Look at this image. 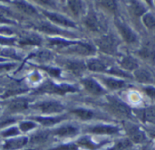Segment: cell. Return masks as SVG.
<instances>
[{"instance_id": "obj_1", "label": "cell", "mask_w": 155, "mask_h": 150, "mask_svg": "<svg viewBox=\"0 0 155 150\" xmlns=\"http://www.w3.org/2000/svg\"><path fill=\"white\" fill-rule=\"evenodd\" d=\"M74 91H76V89L69 84L63 83L58 85L50 81H47L36 90L35 93H54V94L64 95L67 92H74Z\"/></svg>"}, {"instance_id": "obj_2", "label": "cell", "mask_w": 155, "mask_h": 150, "mask_svg": "<svg viewBox=\"0 0 155 150\" xmlns=\"http://www.w3.org/2000/svg\"><path fill=\"white\" fill-rule=\"evenodd\" d=\"M100 50L105 53L113 54L116 51L117 40L113 35H104L96 41Z\"/></svg>"}, {"instance_id": "obj_3", "label": "cell", "mask_w": 155, "mask_h": 150, "mask_svg": "<svg viewBox=\"0 0 155 150\" xmlns=\"http://www.w3.org/2000/svg\"><path fill=\"white\" fill-rule=\"evenodd\" d=\"M115 24H116L121 35L123 36V38L124 39L125 42H127L128 43H135L137 41L136 34L129 27V25H127L125 23H124L120 19H116Z\"/></svg>"}, {"instance_id": "obj_4", "label": "cell", "mask_w": 155, "mask_h": 150, "mask_svg": "<svg viewBox=\"0 0 155 150\" xmlns=\"http://www.w3.org/2000/svg\"><path fill=\"white\" fill-rule=\"evenodd\" d=\"M109 104L113 110L116 112L117 114L123 116V117H130L131 116V110L130 108L122 101L118 100L115 97H109L108 98Z\"/></svg>"}, {"instance_id": "obj_5", "label": "cell", "mask_w": 155, "mask_h": 150, "mask_svg": "<svg viewBox=\"0 0 155 150\" xmlns=\"http://www.w3.org/2000/svg\"><path fill=\"white\" fill-rule=\"evenodd\" d=\"M36 108L39 109L42 112L44 113H56V112H61L64 110V107L59 103L58 101H44L40 102L36 105Z\"/></svg>"}, {"instance_id": "obj_6", "label": "cell", "mask_w": 155, "mask_h": 150, "mask_svg": "<svg viewBox=\"0 0 155 150\" xmlns=\"http://www.w3.org/2000/svg\"><path fill=\"white\" fill-rule=\"evenodd\" d=\"M67 48H68L69 52L82 54V55H89V54H93L95 53L94 48L92 47L90 44L84 43H78V42H75L74 44L68 46Z\"/></svg>"}, {"instance_id": "obj_7", "label": "cell", "mask_w": 155, "mask_h": 150, "mask_svg": "<svg viewBox=\"0 0 155 150\" xmlns=\"http://www.w3.org/2000/svg\"><path fill=\"white\" fill-rule=\"evenodd\" d=\"M126 131L132 141L134 143H143L146 140L145 133L143 130H141L137 126L130 125L126 128Z\"/></svg>"}, {"instance_id": "obj_8", "label": "cell", "mask_w": 155, "mask_h": 150, "mask_svg": "<svg viewBox=\"0 0 155 150\" xmlns=\"http://www.w3.org/2000/svg\"><path fill=\"white\" fill-rule=\"evenodd\" d=\"M85 24L87 25L88 28H90L93 31L95 32H101L104 30V26L100 20V18L94 13H90L86 19H85Z\"/></svg>"}, {"instance_id": "obj_9", "label": "cell", "mask_w": 155, "mask_h": 150, "mask_svg": "<svg viewBox=\"0 0 155 150\" xmlns=\"http://www.w3.org/2000/svg\"><path fill=\"white\" fill-rule=\"evenodd\" d=\"M44 14L53 22H54L55 24L64 25V26H67V27H75V24L72 21H70L69 19H67L66 17L63 16L62 14H56V13H51V12H47L45 11Z\"/></svg>"}, {"instance_id": "obj_10", "label": "cell", "mask_w": 155, "mask_h": 150, "mask_svg": "<svg viewBox=\"0 0 155 150\" xmlns=\"http://www.w3.org/2000/svg\"><path fill=\"white\" fill-rule=\"evenodd\" d=\"M82 83L84 84V86L86 89V91H89L92 94L101 95V94H104V89L94 79H84V80L82 81Z\"/></svg>"}, {"instance_id": "obj_11", "label": "cell", "mask_w": 155, "mask_h": 150, "mask_svg": "<svg viewBox=\"0 0 155 150\" xmlns=\"http://www.w3.org/2000/svg\"><path fill=\"white\" fill-rule=\"evenodd\" d=\"M28 108V100L25 98H17L10 101L8 105V110L12 112L24 111Z\"/></svg>"}, {"instance_id": "obj_12", "label": "cell", "mask_w": 155, "mask_h": 150, "mask_svg": "<svg viewBox=\"0 0 155 150\" xmlns=\"http://www.w3.org/2000/svg\"><path fill=\"white\" fill-rule=\"evenodd\" d=\"M28 142L27 138H17V139H13L10 140H7L5 145L4 148L5 150H16L19 148H24Z\"/></svg>"}, {"instance_id": "obj_13", "label": "cell", "mask_w": 155, "mask_h": 150, "mask_svg": "<svg viewBox=\"0 0 155 150\" xmlns=\"http://www.w3.org/2000/svg\"><path fill=\"white\" fill-rule=\"evenodd\" d=\"M65 67L75 75H81L86 69V65L79 61H66Z\"/></svg>"}, {"instance_id": "obj_14", "label": "cell", "mask_w": 155, "mask_h": 150, "mask_svg": "<svg viewBox=\"0 0 155 150\" xmlns=\"http://www.w3.org/2000/svg\"><path fill=\"white\" fill-rule=\"evenodd\" d=\"M54 135L59 136V137H74L78 133L77 128L71 126V125H66L64 127H61L54 131Z\"/></svg>"}, {"instance_id": "obj_15", "label": "cell", "mask_w": 155, "mask_h": 150, "mask_svg": "<svg viewBox=\"0 0 155 150\" xmlns=\"http://www.w3.org/2000/svg\"><path fill=\"white\" fill-rule=\"evenodd\" d=\"M139 55L149 62H153L155 61V49L153 45L151 44H145L139 52Z\"/></svg>"}, {"instance_id": "obj_16", "label": "cell", "mask_w": 155, "mask_h": 150, "mask_svg": "<svg viewBox=\"0 0 155 150\" xmlns=\"http://www.w3.org/2000/svg\"><path fill=\"white\" fill-rule=\"evenodd\" d=\"M90 132L95 134H114L119 131V129L114 126H107V125H99L95 126L89 129Z\"/></svg>"}, {"instance_id": "obj_17", "label": "cell", "mask_w": 155, "mask_h": 150, "mask_svg": "<svg viewBox=\"0 0 155 150\" xmlns=\"http://www.w3.org/2000/svg\"><path fill=\"white\" fill-rule=\"evenodd\" d=\"M41 43V37L35 34H28L20 40V43L23 45H40Z\"/></svg>"}, {"instance_id": "obj_18", "label": "cell", "mask_w": 155, "mask_h": 150, "mask_svg": "<svg viewBox=\"0 0 155 150\" xmlns=\"http://www.w3.org/2000/svg\"><path fill=\"white\" fill-rule=\"evenodd\" d=\"M121 66L127 71H134L138 69V62L137 61L131 57V56H125L121 60Z\"/></svg>"}, {"instance_id": "obj_19", "label": "cell", "mask_w": 155, "mask_h": 150, "mask_svg": "<svg viewBox=\"0 0 155 150\" xmlns=\"http://www.w3.org/2000/svg\"><path fill=\"white\" fill-rule=\"evenodd\" d=\"M87 67L92 72H104L106 70L105 64L98 59H91L87 62Z\"/></svg>"}, {"instance_id": "obj_20", "label": "cell", "mask_w": 155, "mask_h": 150, "mask_svg": "<svg viewBox=\"0 0 155 150\" xmlns=\"http://www.w3.org/2000/svg\"><path fill=\"white\" fill-rule=\"evenodd\" d=\"M135 78L140 82H150L153 80L152 74L145 69H139L135 71Z\"/></svg>"}, {"instance_id": "obj_21", "label": "cell", "mask_w": 155, "mask_h": 150, "mask_svg": "<svg viewBox=\"0 0 155 150\" xmlns=\"http://www.w3.org/2000/svg\"><path fill=\"white\" fill-rule=\"evenodd\" d=\"M104 82L106 84V86L112 90H118V89H122L123 87L125 86V82L124 81H120V80H116L114 78H105L103 79Z\"/></svg>"}, {"instance_id": "obj_22", "label": "cell", "mask_w": 155, "mask_h": 150, "mask_svg": "<svg viewBox=\"0 0 155 150\" xmlns=\"http://www.w3.org/2000/svg\"><path fill=\"white\" fill-rule=\"evenodd\" d=\"M64 119V117H58V118H43V117H36L35 118V120L36 121H38L39 123H41L44 126H52L54 125L58 122H60L62 120Z\"/></svg>"}, {"instance_id": "obj_23", "label": "cell", "mask_w": 155, "mask_h": 150, "mask_svg": "<svg viewBox=\"0 0 155 150\" xmlns=\"http://www.w3.org/2000/svg\"><path fill=\"white\" fill-rule=\"evenodd\" d=\"M14 3L24 13H26V14H34L36 13V10H35V8L34 6H32L31 5H29V4H27V3H25L24 1H15Z\"/></svg>"}, {"instance_id": "obj_24", "label": "cell", "mask_w": 155, "mask_h": 150, "mask_svg": "<svg viewBox=\"0 0 155 150\" xmlns=\"http://www.w3.org/2000/svg\"><path fill=\"white\" fill-rule=\"evenodd\" d=\"M72 112L74 114H75L77 117H79L81 120H91L94 117L93 111L88 110H84V109H76V110H72Z\"/></svg>"}, {"instance_id": "obj_25", "label": "cell", "mask_w": 155, "mask_h": 150, "mask_svg": "<svg viewBox=\"0 0 155 150\" xmlns=\"http://www.w3.org/2000/svg\"><path fill=\"white\" fill-rule=\"evenodd\" d=\"M138 115L141 117V119H143L145 121H154L155 120V110L152 108L141 110V112L138 113Z\"/></svg>"}, {"instance_id": "obj_26", "label": "cell", "mask_w": 155, "mask_h": 150, "mask_svg": "<svg viewBox=\"0 0 155 150\" xmlns=\"http://www.w3.org/2000/svg\"><path fill=\"white\" fill-rule=\"evenodd\" d=\"M78 144H79L80 146H82V147L87 148L88 149L94 150L96 149V148H99V147H101L104 143H103V144H95V143H94L89 138L84 137V138H82L81 139L78 140Z\"/></svg>"}, {"instance_id": "obj_27", "label": "cell", "mask_w": 155, "mask_h": 150, "mask_svg": "<svg viewBox=\"0 0 155 150\" xmlns=\"http://www.w3.org/2000/svg\"><path fill=\"white\" fill-rule=\"evenodd\" d=\"M133 144L129 139H123L118 141L112 148L108 150H131Z\"/></svg>"}, {"instance_id": "obj_28", "label": "cell", "mask_w": 155, "mask_h": 150, "mask_svg": "<svg viewBox=\"0 0 155 150\" xmlns=\"http://www.w3.org/2000/svg\"><path fill=\"white\" fill-rule=\"evenodd\" d=\"M48 138V132L47 131H40L33 135L31 138V142L35 144H40L45 142V140Z\"/></svg>"}, {"instance_id": "obj_29", "label": "cell", "mask_w": 155, "mask_h": 150, "mask_svg": "<svg viewBox=\"0 0 155 150\" xmlns=\"http://www.w3.org/2000/svg\"><path fill=\"white\" fill-rule=\"evenodd\" d=\"M49 43L51 45L57 46L58 48H67L68 46L74 44L75 42L67 41V40H64V39H50Z\"/></svg>"}, {"instance_id": "obj_30", "label": "cell", "mask_w": 155, "mask_h": 150, "mask_svg": "<svg viewBox=\"0 0 155 150\" xmlns=\"http://www.w3.org/2000/svg\"><path fill=\"white\" fill-rule=\"evenodd\" d=\"M143 21L149 29H155V16L153 14H145L143 17Z\"/></svg>"}, {"instance_id": "obj_31", "label": "cell", "mask_w": 155, "mask_h": 150, "mask_svg": "<svg viewBox=\"0 0 155 150\" xmlns=\"http://www.w3.org/2000/svg\"><path fill=\"white\" fill-rule=\"evenodd\" d=\"M38 29L43 31V32L48 33V34H60V33H62V31L60 29L56 28L55 26H52L48 24H44L40 25L38 27Z\"/></svg>"}, {"instance_id": "obj_32", "label": "cell", "mask_w": 155, "mask_h": 150, "mask_svg": "<svg viewBox=\"0 0 155 150\" xmlns=\"http://www.w3.org/2000/svg\"><path fill=\"white\" fill-rule=\"evenodd\" d=\"M69 6L74 14H79L83 10V5L81 1H69Z\"/></svg>"}, {"instance_id": "obj_33", "label": "cell", "mask_w": 155, "mask_h": 150, "mask_svg": "<svg viewBox=\"0 0 155 150\" xmlns=\"http://www.w3.org/2000/svg\"><path fill=\"white\" fill-rule=\"evenodd\" d=\"M132 10L133 12L137 15H142L145 12V8L143 5H141L138 2H134L132 5Z\"/></svg>"}, {"instance_id": "obj_34", "label": "cell", "mask_w": 155, "mask_h": 150, "mask_svg": "<svg viewBox=\"0 0 155 150\" xmlns=\"http://www.w3.org/2000/svg\"><path fill=\"white\" fill-rule=\"evenodd\" d=\"M52 58V54L48 53L47 51H42L40 53H37L35 54V59L41 61V62H46Z\"/></svg>"}, {"instance_id": "obj_35", "label": "cell", "mask_w": 155, "mask_h": 150, "mask_svg": "<svg viewBox=\"0 0 155 150\" xmlns=\"http://www.w3.org/2000/svg\"><path fill=\"white\" fill-rule=\"evenodd\" d=\"M100 4H102L103 6H104L106 9L110 10V11H115L117 5L115 1H101Z\"/></svg>"}, {"instance_id": "obj_36", "label": "cell", "mask_w": 155, "mask_h": 150, "mask_svg": "<svg viewBox=\"0 0 155 150\" xmlns=\"http://www.w3.org/2000/svg\"><path fill=\"white\" fill-rule=\"evenodd\" d=\"M35 127V124L32 121H25V122H22L20 124V129L22 131H28V130H31L33 129Z\"/></svg>"}, {"instance_id": "obj_37", "label": "cell", "mask_w": 155, "mask_h": 150, "mask_svg": "<svg viewBox=\"0 0 155 150\" xmlns=\"http://www.w3.org/2000/svg\"><path fill=\"white\" fill-rule=\"evenodd\" d=\"M43 70H45V72H47L50 75L54 76V77H60V74H61V71L58 70V69H54V68H50V67H45V66H43L41 67Z\"/></svg>"}, {"instance_id": "obj_38", "label": "cell", "mask_w": 155, "mask_h": 150, "mask_svg": "<svg viewBox=\"0 0 155 150\" xmlns=\"http://www.w3.org/2000/svg\"><path fill=\"white\" fill-rule=\"evenodd\" d=\"M19 134V130L17 129V128H10L9 129L4 131L2 133V136L4 138H7V137H12V136H16Z\"/></svg>"}, {"instance_id": "obj_39", "label": "cell", "mask_w": 155, "mask_h": 150, "mask_svg": "<svg viewBox=\"0 0 155 150\" xmlns=\"http://www.w3.org/2000/svg\"><path fill=\"white\" fill-rule=\"evenodd\" d=\"M51 150H78V148L75 144H66V145H61Z\"/></svg>"}, {"instance_id": "obj_40", "label": "cell", "mask_w": 155, "mask_h": 150, "mask_svg": "<svg viewBox=\"0 0 155 150\" xmlns=\"http://www.w3.org/2000/svg\"><path fill=\"white\" fill-rule=\"evenodd\" d=\"M1 53H2V54H3V55H5V56H9V57L15 58V59H19V57H18V56H16V54H15V51H14V50H11V49H5V50L2 51Z\"/></svg>"}, {"instance_id": "obj_41", "label": "cell", "mask_w": 155, "mask_h": 150, "mask_svg": "<svg viewBox=\"0 0 155 150\" xmlns=\"http://www.w3.org/2000/svg\"><path fill=\"white\" fill-rule=\"evenodd\" d=\"M15 43V39H9L0 36V44L3 45H13Z\"/></svg>"}, {"instance_id": "obj_42", "label": "cell", "mask_w": 155, "mask_h": 150, "mask_svg": "<svg viewBox=\"0 0 155 150\" xmlns=\"http://www.w3.org/2000/svg\"><path fill=\"white\" fill-rule=\"evenodd\" d=\"M14 67H15L14 63H3V64H0V73L3 72L10 71Z\"/></svg>"}, {"instance_id": "obj_43", "label": "cell", "mask_w": 155, "mask_h": 150, "mask_svg": "<svg viewBox=\"0 0 155 150\" xmlns=\"http://www.w3.org/2000/svg\"><path fill=\"white\" fill-rule=\"evenodd\" d=\"M110 73H113V74H115V75H119V76H127L128 77V74L125 73L124 71L122 70H119V69H116V68H113L111 69L110 71H108Z\"/></svg>"}, {"instance_id": "obj_44", "label": "cell", "mask_w": 155, "mask_h": 150, "mask_svg": "<svg viewBox=\"0 0 155 150\" xmlns=\"http://www.w3.org/2000/svg\"><path fill=\"white\" fill-rule=\"evenodd\" d=\"M15 119H5V120H0V128H3L5 126H7L13 122H15Z\"/></svg>"}, {"instance_id": "obj_45", "label": "cell", "mask_w": 155, "mask_h": 150, "mask_svg": "<svg viewBox=\"0 0 155 150\" xmlns=\"http://www.w3.org/2000/svg\"><path fill=\"white\" fill-rule=\"evenodd\" d=\"M145 92L151 98H155V88H153V87H146Z\"/></svg>"}, {"instance_id": "obj_46", "label": "cell", "mask_w": 155, "mask_h": 150, "mask_svg": "<svg viewBox=\"0 0 155 150\" xmlns=\"http://www.w3.org/2000/svg\"><path fill=\"white\" fill-rule=\"evenodd\" d=\"M0 33L1 34H12V31L9 28L3 27V28H0Z\"/></svg>"}, {"instance_id": "obj_47", "label": "cell", "mask_w": 155, "mask_h": 150, "mask_svg": "<svg viewBox=\"0 0 155 150\" xmlns=\"http://www.w3.org/2000/svg\"><path fill=\"white\" fill-rule=\"evenodd\" d=\"M0 24H13V22H11L10 20H7L4 16L0 15Z\"/></svg>"}]
</instances>
